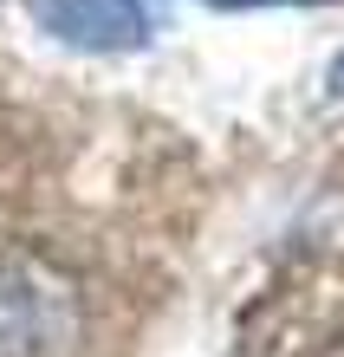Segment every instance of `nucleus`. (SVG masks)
Listing matches in <instances>:
<instances>
[{
    "label": "nucleus",
    "instance_id": "1",
    "mask_svg": "<svg viewBox=\"0 0 344 357\" xmlns=\"http://www.w3.org/2000/svg\"><path fill=\"white\" fill-rule=\"evenodd\" d=\"M78 338V292L46 260L0 254V357H66Z\"/></svg>",
    "mask_w": 344,
    "mask_h": 357
},
{
    "label": "nucleus",
    "instance_id": "2",
    "mask_svg": "<svg viewBox=\"0 0 344 357\" xmlns=\"http://www.w3.org/2000/svg\"><path fill=\"white\" fill-rule=\"evenodd\" d=\"M33 26L66 39V46H84V52H137L149 46V13L130 7V0H27Z\"/></svg>",
    "mask_w": 344,
    "mask_h": 357
},
{
    "label": "nucleus",
    "instance_id": "3",
    "mask_svg": "<svg viewBox=\"0 0 344 357\" xmlns=\"http://www.w3.org/2000/svg\"><path fill=\"white\" fill-rule=\"evenodd\" d=\"M214 7H318V0H214Z\"/></svg>",
    "mask_w": 344,
    "mask_h": 357
},
{
    "label": "nucleus",
    "instance_id": "4",
    "mask_svg": "<svg viewBox=\"0 0 344 357\" xmlns=\"http://www.w3.org/2000/svg\"><path fill=\"white\" fill-rule=\"evenodd\" d=\"M318 357H344V338H338V344H325V351H318Z\"/></svg>",
    "mask_w": 344,
    "mask_h": 357
}]
</instances>
